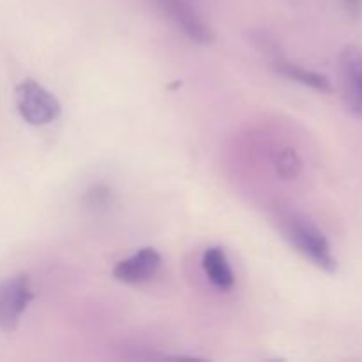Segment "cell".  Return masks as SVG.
<instances>
[{"instance_id":"cell-1","label":"cell","mask_w":362,"mask_h":362,"mask_svg":"<svg viewBox=\"0 0 362 362\" xmlns=\"http://www.w3.org/2000/svg\"><path fill=\"white\" fill-rule=\"evenodd\" d=\"M285 237L296 251H299L315 267L325 272H334L338 269V260L332 253L331 243L310 218L299 214L292 216L286 221Z\"/></svg>"},{"instance_id":"cell-2","label":"cell","mask_w":362,"mask_h":362,"mask_svg":"<svg viewBox=\"0 0 362 362\" xmlns=\"http://www.w3.org/2000/svg\"><path fill=\"white\" fill-rule=\"evenodd\" d=\"M16 106L21 119L30 126H48L62 112L59 99L34 80H25L18 85Z\"/></svg>"},{"instance_id":"cell-3","label":"cell","mask_w":362,"mask_h":362,"mask_svg":"<svg viewBox=\"0 0 362 362\" xmlns=\"http://www.w3.org/2000/svg\"><path fill=\"white\" fill-rule=\"evenodd\" d=\"M341 103L354 119H362V46L346 45L339 53Z\"/></svg>"},{"instance_id":"cell-4","label":"cell","mask_w":362,"mask_h":362,"mask_svg":"<svg viewBox=\"0 0 362 362\" xmlns=\"http://www.w3.org/2000/svg\"><path fill=\"white\" fill-rule=\"evenodd\" d=\"M34 299L28 274H14L0 281V329L14 331Z\"/></svg>"},{"instance_id":"cell-5","label":"cell","mask_w":362,"mask_h":362,"mask_svg":"<svg viewBox=\"0 0 362 362\" xmlns=\"http://www.w3.org/2000/svg\"><path fill=\"white\" fill-rule=\"evenodd\" d=\"M161 255L154 247H144L131 257L124 258L113 267V278L126 285H138L154 278L161 267Z\"/></svg>"},{"instance_id":"cell-6","label":"cell","mask_w":362,"mask_h":362,"mask_svg":"<svg viewBox=\"0 0 362 362\" xmlns=\"http://www.w3.org/2000/svg\"><path fill=\"white\" fill-rule=\"evenodd\" d=\"M166 9H168L173 21L179 25L180 30L191 41L198 42V45H211V42H214V30L209 27L207 21L189 4L184 2V0H166Z\"/></svg>"},{"instance_id":"cell-7","label":"cell","mask_w":362,"mask_h":362,"mask_svg":"<svg viewBox=\"0 0 362 362\" xmlns=\"http://www.w3.org/2000/svg\"><path fill=\"white\" fill-rule=\"evenodd\" d=\"M272 66H274V69L278 71L279 74L286 76L288 80L304 85V87L313 88V90L317 92H322V94H331V92L334 90L331 80H329L325 74L306 69V67L299 66V64H293L290 62V60L283 59V57H276V59L272 60Z\"/></svg>"},{"instance_id":"cell-8","label":"cell","mask_w":362,"mask_h":362,"mask_svg":"<svg viewBox=\"0 0 362 362\" xmlns=\"http://www.w3.org/2000/svg\"><path fill=\"white\" fill-rule=\"evenodd\" d=\"M202 267H204L205 274H207L209 281L221 292H228L235 285V278H233V271L228 264L226 253L221 247H207L202 257Z\"/></svg>"},{"instance_id":"cell-9","label":"cell","mask_w":362,"mask_h":362,"mask_svg":"<svg viewBox=\"0 0 362 362\" xmlns=\"http://www.w3.org/2000/svg\"><path fill=\"white\" fill-rule=\"evenodd\" d=\"M303 172V159L293 148H283L276 158V173L283 180H293Z\"/></svg>"},{"instance_id":"cell-10","label":"cell","mask_w":362,"mask_h":362,"mask_svg":"<svg viewBox=\"0 0 362 362\" xmlns=\"http://www.w3.org/2000/svg\"><path fill=\"white\" fill-rule=\"evenodd\" d=\"M339 2L350 18H354V20L362 18V0H339Z\"/></svg>"}]
</instances>
